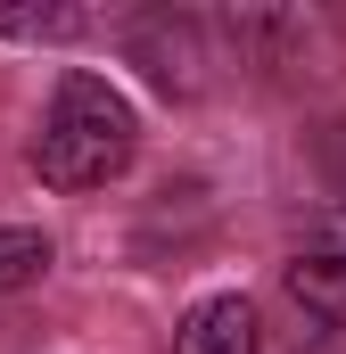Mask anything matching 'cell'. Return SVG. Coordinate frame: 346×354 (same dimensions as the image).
Returning a JSON list of instances; mask_svg holds the SVG:
<instances>
[{
  "mask_svg": "<svg viewBox=\"0 0 346 354\" xmlns=\"http://www.w3.org/2000/svg\"><path fill=\"white\" fill-rule=\"evenodd\" d=\"M83 25V8H0V41H75Z\"/></svg>",
  "mask_w": 346,
  "mask_h": 354,
  "instance_id": "cell-5",
  "label": "cell"
},
{
  "mask_svg": "<svg viewBox=\"0 0 346 354\" xmlns=\"http://www.w3.org/2000/svg\"><path fill=\"white\" fill-rule=\"evenodd\" d=\"M132 149H140L132 99L107 75H91V66H66L58 91H50L42 132H33V174L50 189H99V181H116L132 165Z\"/></svg>",
  "mask_w": 346,
  "mask_h": 354,
  "instance_id": "cell-1",
  "label": "cell"
},
{
  "mask_svg": "<svg viewBox=\"0 0 346 354\" xmlns=\"http://www.w3.org/2000/svg\"><path fill=\"white\" fill-rule=\"evenodd\" d=\"M173 354H256V305H248L239 288L198 297V305L181 313V330H173Z\"/></svg>",
  "mask_w": 346,
  "mask_h": 354,
  "instance_id": "cell-2",
  "label": "cell"
},
{
  "mask_svg": "<svg viewBox=\"0 0 346 354\" xmlns=\"http://www.w3.org/2000/svg\"><path fill=\"white\" fill-rule=\"evenodd\" d=\"M42 272H50V231H33V223H0V297L33 288Z\"/></svg>",
  "mask_w": 346,
  "mask_h": 354,
  "instance_id": "cell-3",
  "label": "cell"
},
{
  "mask_svg": "<svg viewBox=\"0 0 346 354\" xmlns=\"http://www.w3.org/2000/svg\"><path fill=\"white\" fill-rule=\"evenodd\" d=\"M289 297L313 313H346V264L338 256H297L289 264Z\"/></svg>",
  "mask_w": 346,
  "mask_h": 354,
  "instance_id": "cell-4",
  "label": "cell"
}]
</instances>
